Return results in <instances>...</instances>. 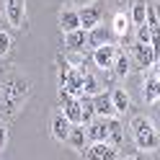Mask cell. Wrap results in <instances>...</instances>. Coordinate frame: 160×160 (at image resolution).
Segmentation results:
<instances>
[{
  "label": "cell",
  "instance_id": "cell-1",
  "mask_svg": "<svg viewBox=\"0 0 160 160\" xmlns=\"http://www.w3.org/2000/svg\"><path fill=\"white\" fill-rule=\"evenodd\" d=\"M85 137L91 142H114L122 145V124L116 116H96L93 122L85 124Z\"/></svg>",
  "mask_w": 160,
  "mask_h": 160
},
{
  "label": "cell",
  "instance_id": "cell-2",
  "mask_svg": "<svg viewBox=\"0 0 160 160\" xmlns=\"http://www.w3.org/2000/svg\"><path fill=\"white\" fill-rule=\"evenodd\" d=\"M129 129H132V137L139 150H145V152H150V150H158L160 147V134L155 132V124L150 122L147 116H134L132 124H129Z\"/></svg>",
  "mask_w": 160,
  "mask_h": 160
},
{
  "label": "cell",
  "instance_id": "cell-3",
  "mask_svg": "<svg viewBox=\"0 0 160 160\" xmlns=\"http://www.w3.org/2000/svg\"><path fill=\"white\" fill-rule=\"evenodd\" d=\"M59 91H67L70 96H83V72L80 67H72L67 59L59 57Z\"/></svg>",
  "mask_w": 160,
  "mask_h": 160
},
{
  "label": "cell",
  "instance_id": "cell-4",
  "mask_svg": "<svg viewBox=\"0 0 160 160\" xmlns=\"http://www.w3.org/2000/svg\"><path fill=\"white\" fill-rule=\"evenodd\" d=\"M122 49L129 54L132 65L139 67V70H147V67H152V65H155V52H152V47H150V44H139V42L127 44V42H124Z\"/></svg>",
  "mask_w": 160,
  "mask_h": 160
},
{
  "label": "cell",
  "instance_id": "cell-5",
  "mask_svg": "<svg viewBox=\"0 0 160 160\" xmlns=\"http://www.w3.org/2000/svg\"><path fill=\"white\" fill-rule=\"evenodd\" d=\"M119 158V145L114 142H91L83 152V160H116Z\"/></svg>",
  "mask_w": 160,
  "mask_h": 160
},
{
  "label": "cell",
  "instance_id": "cell-6",
  "mask_svg": "<svg viewBox=\"0 0 160 160\" xmlns=\"http://www.w3.org/2000/svg\"><path fill=\"white\" fill-rule=\"evenodd\" d=\"M103 11H106V5L101 3V0H96V3L85 5L83 11H78V16H80V26H83L85 31H91V28L101 26V21H103Z\"/></svg>",
  "mask_w": 160,
  "mask_h": 160
},
{
  "label": "cell",
  "instance_id": "cell-7",
  "mask_svg": "<svg viewBox=\"0 0 160 160\" xmlns=\"http://www.w3.org/2000/svg\"><path fill=\"white\" fill-rule=\"evenodd\" d=\"M116 52H119V47H116L114 42H111V44H101V47L93 49L91 59H93V65H96L98 70H111L114 59H116Z\"/></svg>",
  "mask_w": 160,
  "mask_h": 160
},
{
  "label": "cell",
  "instance_id": "cell-8",
  "mask_svg": "<svg viewBox=\"0 0 160 160\" xmlns=\"http://www.w3.org/2000/svg\"><path fill=\"white\" fill-rule=\"evenodd\" d=\"M59 101H62V114L67 116L70 124H83V114H80V98L70 96L67 91H59Z\"/></svg>",
  "mask_w": 160,
  "mask_h": 160
},
{
  "label": "cell",
  "instance_id": "cell-9",
  "mask_svg": "<svg viewBox=\"0 0 160 160\" xmlns=\"http://www.w3.org/2000/svg\"><path fill=\"white\" fill-rule=\"evenodd\" d=\"M93 108H96V116H116V108H114V101H111V93L108 91H101L93 96Z\"/></svg>",
  "mask_w": 160,
  "mask_h": 160
},
{
  "label": "cell",
  "instance_id": "cell-10",
  "mask_svg": "<svg viewBox=\"0 0 160 160\" xmlns=\"http://www.w3.org/2000/svg\"><path fill=\"white\" fill-rule=\"evenodd\" d=\"M65 47L70 52H85L88 49V31L85 28H75V31L65 34Z\"/></svg>",
  "mask_w": 160,
  "mask_h": 160
},
{
  "label": "cell",
  "instance_id": "cell-11",
  "mask_svg": "<svg viewBox=\"0 0 160 160\" xmlns=\"http://www.w3.org/2000/svg\"><path fill=\"white\" fill-rule=\"evenodd\" d=\"M5 16L16 28H21L26 21V8H23V0H5Z\"/></svg>",
  "mask_w": 160,
  "mask_h": 160
},
{
  "label": "cell",
  "instance_id": "cell-12",
  "mask_svg": "<svg viewBox=\"0 0 160 160\" xmlns=\"http://www.w3.org/2000/svg\"><path fill=\"white\" fill-rule=\"evenodd\" d=\"M70 127H72V124L67 122V116H65L62 111H57V114L52 116V134H54V139H59V142H67Z\"/></svg>",
  "mask_w": 160,
  "mask_h": 160
},
{
  "label": "cell",
  "instance_id": "cell-13",
  "mask_svg": "<svg viewBox=\"0 0 160 160\" xmlns=\"http://www.w3.org/2000/svg\"><path fill=\"white\" fill-rule=\"evenodd\" d=\"M129 67H132V59H129V54L124 52L122 47H119V52H116V59H114V65H111L114 75H116L119 80H124V78L129 75Z\"/></svg>",
  "mask_w": 160,
  "mask_h": 160
},
{
  "label": "cell",
  "instance_id": "cell-14",
  "mask_svg": "<svg viewBox=\"0 0 160 160\" xmlns=\"http://www.w3.org/2000/svg\"><path fill=\"white\" fill-rule=\"evenodd\" d=\"M59 28L67 34V31H75V28H83L80 26V16L78 11H72V8H65L62 13H59Z\"/></svg>",
  "mask_w": 160,
  "mask_h": 160
},
{
  "label": "cell",
  "instance_id": "cell-15",
  "mask_svg": "<svg viewBox=\"0 0 160 160\" xmlns=\"http://www.w3.org/2000/svg\"><path fill=\"white\" fill-rule=\"evenodd\" d=\"M111 36H114V34H111V31H103L101 26L91 28V31H88V49H96V47H101V44H111V42H114Z\"/></svg>",
  "mask_w": 160,
  "mask_h": 160
},
{
  "label": "cell",
  "instance_id": "cell-16",
  "mask_svg": "<svg viewBox=\"0 0 160 160\" xmlns=\"http://www.w3.org/2000/svg\"><path fill=\"white\" fill-rule=\"evenodd\" d=\"M142 98H145L147 103H155V101H160V78H158V75H152V78H147V80H145Z\"/></svg>",
  "mask_w": 160,
  "mask_h": 160
},
{
  "label": "cell",
  "instance_id": "cell-17",
  "mask_svg": "<svg viewBox=\"0 0 160 160\" xmlns=\"http://www.w3.org/2000/svg\"><path fill=\"white\" fill-rule=\"evenodd\" d=\"M80 72H83V91H85L88 96H96V93H101V91H103V83L91 72V70L80 67Z\"/></svg>",
  "mask_w": 160,
  "mask_h": 160
},
{
  "label": "cell",
  "instance_id": "cell-18",
  "mask_svg": "<svg viewBox=\"0 0 160 160\" xmlns=\"http://www.w3.org/2000/svg\"><path fill=\"white\" fill-rule=\"evenodd\" d=\"M67 142L72 145L78 152H85V127L83 124H72L70 127V134H67Z\"/></svg>",
  "mask_w": 160,
  "mask_h": 160
},
{
  "label": "cell",
  "instance_id": "cell-19",
  "mask_svg": "<svg viewBox=\"0 0 160 160\" xmlns=\"http://www.w3.org/2000/svg\"><path fill=\"white\" fill-rule=\"evenodd\" d=\"M111 101H114L116 114H127L129 108H132V106H129V103H132V101H129V93L124 91V88H116V91L111 93Z\"/></svg>",
  "mask_w": 160,
  "mask_h": 160
},
{
  "label": "cell",
  "instance_id": "cell-20",
  "mask_svg": "<svg viewBox=\"0 0 160 160\" xmlns=\"http://www.w3.org/2000/svg\"><path fill=\"white\" fill-rule=\"evenodd\" d=\"M145 18H147V0H134L132 3V13H129V21H132L134 26H139V23H145Z\"/></svg>",
  "mask_w": 160,
  "mask_h": 160
},
{
  "label": "cell",
  "instance_id": "cell-21",
  "mask_svg": "<svg viewBox=\"0 0 160 160\" xmlns=\"http://www.w3.org/2000/svg\"><path fill=\"white\" fill-rule=\"evenodd\" d=\"M145 23L150 26V31H160V5L152 3V0H147V18Z\"/></svg>",
  "mask_w": 160,
  "mask_h": 160
},
{
  "label": "cell",
  "instance_id": "cell-22",
  "mask_svg": "<svg viewBox=\"0 0 160 160\" xmlns=\"http://www.w3.org/2000/svg\"><path fill=\"white\" fill-rule=\"evenodd\" d=\"M129 23H132V21H129L124 13H116V16H114V23H111V34L119 36V39L127 36V34H129Z\"/></svg>",
  "mask_w": 160,
  "mask_h": 160
},
{
  "label": "cell",
  "instance_id": "cell-23",
  "mask_svg": "<svg viewBox=\"0 0 160 160\" xmlns=\"http://www.w3.org/2000/svg\"><path fill=\"white\" fill-rule=\"evenodd\" d=\"M150 39H152L150 26H147V23H139V26H137V42H139V44H150Z\"/></svg>",
  "mask_w": 160,
  "mask_h": 160
},
{
  "label": "cell",
  "instance_id": "cell-24",
  "mask_svg": "<svg viewBox=\"0 0 160 160\" xmlns=\"http://www.w3.org/2000/svg\"><path fill=\"white\" fill-rule=\"evenodd\" d=\"M8 52H11V36L0 31V54H8Z\"/></svg>",
  "mask_w": 160,
  "mask_h": 160
},
{
  "label": "cell",
  "instance_id": "cell-25",
  "mask_svg": "<svg viewBox=\"0 0 160 160\" xmlns=\"http://www.w3.org/2000/svg\"><path fill=\"white\" fill-rule=\"evenodd\" d=\"M5 142H8V129H5V124L0 122V150L5 147Z\"/></svg>",
  "mask_w": 160,
  "mask_h": 160
},
{
  "label": "cell",
  "instance_id": "cell-26",
  "mask_svg": "<svg viewBox=\"0 0 160 160\" xmlns=\"http://www.w3.org/2000/svg\"><path fill=\"white\" fill-rule=\"evenodd\" d=\"M155 75H158V78H160V54H158V57H155Z\"/></svg>",
  "mask_w": 160,
  "mask_h": 160
},
{
  "label": "cell",
  "instance_id": "cell-27",
  "mask_svg": "<svg viewBox=\"0 0 160 160\" xmlns=\"http://www.w3.org/2000/svg\"><path fill=\"white\" fill-rule=\"evenodd\" d=\"M116 160H134V158H116Z\"/></svg>",
  "mask_w": 160,
  "mask_h": 160
},
{
  "label": "cell",
  "instance_id": "cell-28",
  "mask_svg": "<svg viewBox=\"0 0 160 160\" xmlns=\"http://www.w3.org/2000/svg\"><path fill=\"white\" fill-rule=\"evenodd\" d=\"M0 16H3V5H0Z\"/></svg>",
  "mask_w": 160,
  "mask_h": 160
}]
</instances>
